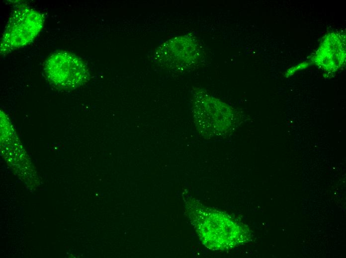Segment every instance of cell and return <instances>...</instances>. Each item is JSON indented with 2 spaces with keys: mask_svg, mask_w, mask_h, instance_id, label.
I'll return each mask as SVG.
<instances>
[{
  "mask_svg": "<svg viewBox=\"0 0 346 258\" xmlns=\"http://www.w3.org/2000/svg\"><path fill=\"white\" fill-rule=\"evenodd\" d=\"M189 204L191 222L200 241L208 249L225 251L248 241L247 229L227 213L194 198Z\"/></svg>",
  "mask_w": 346,
  "mask_h": 258,
  "instance_id": "1",
  "label": "cell"
},
{
  "mask_svg": "<svg viewBox=\"0 0 346 258\" xmlns=\"http://www.w3.org/2000/svg\"><path fill=\"white\" fill-rule=\"evenodd\" d=\"M44 17L36 10L19 6L12 11L0 41L1 54H7L31 43L44 25Z\"/></svg>",
  "mask_w": 346,
  "mask_h": 258,
  "instance_id": "2",
  "label": "cell"
},
{
  "mask_svg": "<svg viewBox=\"0 0 346 258\" xmlns=\"http://www.w3.org/2000/svg\"><path fill=\"white\" fill-rule=\"evenodd\" d=\"M193 110L198 129L205 136L223 135L232 126L233 115L231 108L203 91L195 93Z\"/></svg>",
  "mask_w": 346,
  "mask_h": 258,
  "instance_id": "3",
  "label": "cell"
},
{
  "mask_svg": "<svg viewBox=\"0 0 346 258\" xmlns=\"http://www.w3.org/2000/svg\"><path fill=\"white\" fill-rule=\"evenodd\" d=\"M44 70L54 84L65 88H75L87 82L88 69L77 56L66 51H59L49 56Z\"/></svg>",
  "mask_w": 346,
  "mask_h": 258,
  "instance_id": "4",
  "label": "cell"
},
{
  "mask_svg": "<svg viewBox=\"0 0 346 258\" xmlns=\"http://www.w3.org/2000/svg\"><path fill=\"white\" fill-rule=\"evenodd\" d=\"M200 52L197 41L184 36L167 41L159 48L157 55L160 63L174 69L182 70L196 63Z\"/></svg>",
  "mask_w": 346,
  "mask_h": 258,
  "instance_id": "5",
  "label": "cell"
}]
</instances>
